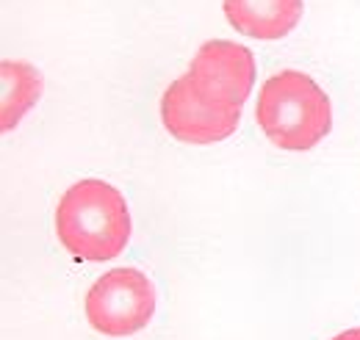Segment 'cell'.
I'll list each match as a JSON object with an SVG mask.
<instances>
[{"instance_id":"obj_3","label":"cell","mask_w":360,"mask_h":340,"mask_svg":"<svg viewBox=\"0 0 360 340\" xmlns=\"http://www.w3.org/2000/svg\"><path fill=\"white\" fill-rule=\"evenodd\" d=\"M84 307L100 335L128 338L150 324L155 313V288L139 268H114L91 285Z\"/></svg>"},{"instance_id":"obj_7","label":"cell","mask_w":360,"mask_h":340,"mask_svg":"<svg viewBox=\"0 0 360 340\" xmlns=\"http://www.w3.org/2000/svg\"><path fill=\"white\" fill-rule=\"evenodd\" d=\"M42 75L25 61H0V130L8 133L39 103Z\"/></svg>"},{"instance_id":"obj_2","label":"cell","mask_w":360,"mask_h":340,"mask_svg":"<svg viewBox=\"0 0 360 340\" xmlns=\"http://www.w3.org/2000/svg\"><path fill=\"white\" fill-rule=\"evenodd\" d=\"M258 128L285 152H308L330 133V100L311 75L285 70L271 75L258 91Z\"/></svg>"},{"instance_id":"obj_5","label":"cell","mask_w":360,"mask_h":340,"mask_svg":"<svg viewBox=\"0 0 360 340\" xmlns=\"http://www.w3.org/2000/svg\"><path fill=\"white\" fill-rule=\"evenodd\" d=\"M188 75L205 97L241 108L255 86L258 70L244 44L211 39L194 53Z\"/></svg>"},{"instance_id":"obj_8","label":"cell","mask_w":360,"mask_h":340,"mask_svg":"<svg viewBox=\"0 0 360 340\" xmlns=\"http://www.w3.org/2000/svg\"><path fill=\"white\" fill-rule=\"evenodd\" d=\"M333 340H360V329H347V332L335 335Z\"/></svg>"},{"instance_id":"obj_6","label":"cell","mask_w":360,"mask_h":340,"mask_svg":"<svg viewBox=\"0 0 360 340\" xmlns=\"http://www.w3.org/2000/svg\"><path fill=\"white\" fill-rule=\"evenodd\" d=\"M225 17L238 34L274 42L297 28L302 0H225Z\"/></svg>"},{"instance_id":"obj_4","label":"cell","mask_w":360,"mask_h":340,"mask_svg":"<svg viewBox=\"0 0 360 340\" xmlns=\"http://www.w3.org/2000/svg\"><path fill=\"white\" fill-rule=\"evenodd\" d=\"M161 122L183 144H217L236 133L241 108L205 97L186 72L167 86L161 97Z\"/></svg>"},{"instance_id":"obj_1","label":"cell","mask_w":360,"mask_h":340,"mask_svg":"<svg viewBox=\"0 0 360 340\" xmlns=\"http://www.w3.org/2000/svg\"><path fill=\"white\" fill-rule=\"evenodd\" d=\"M56 235L78 260L105 263L120 257L131 241V213L125 197L103 180H78L58 200Z\"/></svg>"}]
</instances>
